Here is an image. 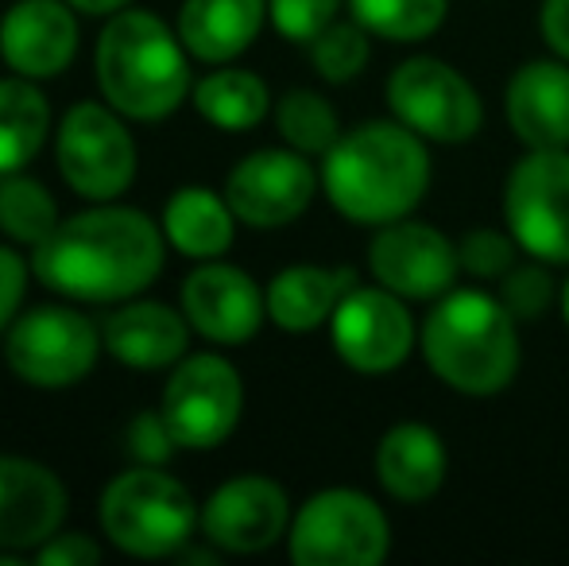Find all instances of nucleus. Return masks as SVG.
<instances>
[{
	"mask_svg": "<svg viewBox=\"0 0 569 566\" xmlns=\"http://www.w3.org/2000/svg\"><path fill=\"white\" fill-rule=\"evenodd\" d=\"M523 257L519 241L511 237V229H492V226H477L457 241V260H461V276L472 280H488L496 284L508 272L516 260Z\"/></svg>",
	"mask_w": 569,
	"mask_h": 566,
	"instance_id": "nucleus-32",
	"label": "nucleus"
},
{
	"mask_svg": "<svg viewBox=\"0 0 569 566\" xmlns=\"http://www.w3.org/2000/svg\"><path fill=\"white\" fill-rule=\"evenodd\" d=\"M190 330L187 315L159 299H124L117 302L113 315H106L101 322V341H106V354L113 361L128 365V369L156 373L171 369L187 357L190 349Z\"/></svg>",
	"mask_w": 569,
	"mask_h": 566,
	"instance_id": "nucleus-19",
	"label": "nucleus"
},
{
	"mask_svg": "<svg viewBox=\"0 0 569 566\" xmlns=\"http://www.w3.org/2000/svg\"><path fill=\"white\" fill-rule=\"evenodd\" d=\"M179 450H213L244 416V380L221 354H187L171 365L159 400Z\"/></svg>",
	"mask_w": 569,
	"mask_h": 566,
	"instance_id": "nucleus-11",
	"label": "nucleus"
},
{
	"mask_svg": "<svg viewBox=\"0 0 569 566\" xmlns=\"http://www.w3.org/2000/svg\"><path fill=\"white\" fill-rule=\"evenodd\" d=\"M167 237L136 206L90 202L31 249V276L74 302H124L159 280Z\"/></svg>",
	"mask_w": 569,
	"mask_h": 566,
	"instance_id": "nucleus-1",
	"label": "nucleus"
},
{
	"mask_svg": "<svg viewBox=\"0 0 569 566\" xmlns=\"http://www.w3.org/2000/svg\"><path fill=\"white\" fill-rule=\"evenodd\" d=\"M419 349L446 388L461 396H496L519 373V322L500 295L453 287L422 318Z\"/></svg>",
	"mask_w": 569,
	"mask_h": 566,
	"instance_id": "nucleus-4",
	"label": "nucleus"
},
{
	"mask_svg": "<svg viewBox=\"0 0 569 566\" xmlns=\"http://www.w3.org/2000/svg\"><path fill=\"white\" fill-rule=\"evenodd\" d=\"M550 268L555 265H547V260L527 257V260H516V265L496 280L500 284V291L496 295H500V302L508 307V315L516 318L519 326L547 318V310L562 299V291H558L555 272H550Z\"/></svg>",
	"mask_w": 569,
	"mask_h": 566,
	"instance_id": "nucleus-31",
	"label": "nucleus"
},
{
	"mask_svg": "<svg viewBox=\"0 0 569 566\" xmlns=\"http://www.w3.org/2000/svg\"><path fill=\"white\" fill-rule=\"evenodd\" d=\"M31 559L39 566H98L106 559L101 544L86 532H54L47 544H39L31 552Z\"/></svg>",
	"mask_w": 569,
	"mask_h": 566,
	"instance_id": "nucleus-35",
	"label": "nucleus"
},
{
	"mask_svg": "<svg viewBox=\"0 0 569 566\" xmlns=\"http://www.w3.org/2000/svg\"><path fill=\"white\" fill-rule=\"evenodd\" d=\"M101 326H93L74 307H31L16 315V322L4 330V361L23 385L62 393V388L82 385L98 365Z\"/></svg>",
	"mask_w": 569,
	"mask_h": 566,
	"instance_id": "nucleus-8",
	"label": "nucleus"
},
{
	"mask_svg": "<svg viewBox=\"0 0 569 566\" xmlns=\"http://www.w3.org/2000/svg\"><path fill=\"white\" fill-rule=\"evenodd\" d=\"M23 291H28V265H23V257L16 249L0 245V334L20 315Z\"/></svg>",
	"mask_w": 569,
	"mask_h": 566,
	"instance_id": "nucleus-36",
	"label": "nucleus"
},
{
	"mask_svg": "<svg viewBox=\"0 0 569 566\" xmlns=\"http://www.w3.org/2000/svg\"><path fill=\"white\" fill-rule=\"evenodd\" d=\"M360 280L352 268L326 265H291L271 276L263 287L268 295V318L287 334H310L318 326H330L333 310Z\"/></svg>",
	"mask_w": 569,
	"mask_h": 566,
	"instance_id": "nucleus-23",
	"label": "nucleus"
},
{
	"mask_svg": "<svg viewBox=\"0 0 569 566\" xmlns=\"http://www.w3.org/2000/svg\"><path fill=\"white\" fill-rule=\"evenodd\" d=\"M276 129L287 148L302 151L310 159H322L341 140L338 109L318 90H287L276 101Z\"/></svg>",
	"mask_w": 569,
	"mask_h": 566,
	"instance_id": "nucleus-29",
	"label": "nucleus"
},
{
	"mask_svg": "<svg viewBox=\"0 0 569 566\" xmlns=\"http://www.w3.org/2000/svg\"><path fill=\"white\" fill-rule=\"evenodd\" d=\"M268 23V0H182L179 39L190 59L226 67L240 59Z\"/></svg>",
	"mask_w": 569,
	"mask_h": 566,
	"instance_id": "nucleus-22",
	"label": "nucleus"
},
{
	"mask_svg": "<svg viewBox=\"0 0 569 566\" xmlns=\"http://www.w3.org/2000/svg\"><path fill=\"white\" fill-rule=\"evenodd\" d=\"M333 354L365 377L396 373L419 346V326L411 318V302L388 291L383 284H357L341 299L330 318Z\"/></svg>",
	"mask_w": 569,
	"mask_h": 566,
	"instance_id": "nucleus-12",
	"label": "nucleus"
},
{
	"mask_svg": "<svg viewBox=\"0 0 569 566\" xmlns=\"http://www.w3.org/2000/svg\"><path fill=\"white\" fill-rule=\"evenodd\" d=\"M503 109L523 148H569V62L558 54L523 62L511 75Z\"/></svg>",
	"mask_w": 569,
	"mask_h": 566,
	"instance_id": "nucleus-20",
	"label": "nucleus"
},
{
	"mask_svg": "<svg viewBox=\"0 0 569 566\" xmlns=\"http://www.w3.org/2000/svg\"><path fill=\"white\" fill-rule=\"evenodd\" d=\"M291 516L295 508L283 485L263 474H240L210 493L198 528L221 555H260L287 539Z\"/></svg>",
	"mask_w": 569,
	"mask_h": 566,
	"instance_id": "nucleus-15",
	"label": "nucleus"
},
{
	"mask_svg": "<svg viewBox=\"0 0 569 566\" xmlns=\"http://www.w3.org/2000/svg\"><path fill=\"white\" fill-rule=\"evenodd\" d=\"M124 121L128 117H120L106 98L74 101L59 117L54 163L62 182L86 202H117L136 182L140 151Z\"/></svg>",
	"mask_w": 569,
	"mask_h": 566,
	"instance_id": "nucleus-7",
	"label": "nucleus"
},
{
	"mask_svg": "<svg viewBox=\"0 0 569 566\" xmlns=\"http://www.w3.org/2000/svg\"><path fill=\"white\" fill-rule=\"evenodd\" d=\"M450 0H349V16L372 39L388 43H422L446 23Z\"/></svg>",
	"mask_w": 569,
	"mask_h": 566,
	"instance_id": "nucleus-28",
	"label": "nucleus"
},
{
	"mask_svg": "<svg viewBox=\"0 0 569 566\" xmlns=\"http://www.w3.org/2000/svg\"><path fill=\"white\" fill-rule=\"evenodd\" d=\"M70 8H78L82 16H113L120 8H128L132 0H67Z\"/></svg>",
	"mask_w": 569,
	"mask_h": 566,
	"instance_id": "nucleus-38",
	"label": "nucleus"
},
{
	"mask_svg": "<svg viewBox=\"0 0 569 566\" xmlns=\"http://www.w3.org/2000/svg\"><path fill=\"white\" fill-rule=\"evenodd\" d=\"M124 443L136 466H167L174 458V450H179L163 411H140V416H132V424L124 430Z\"/></svg>",
	"mask_w": 569,
	"mask_h": 566,
	"instance_id": "nucleus-34",
	"label": "nucleus"
},
{
	"mask_svg": "<svg viewBox=\"0 0 569 566\" xmlns=\"http://www.w3.org/2000/svg\"><path fill=\"white\" fill-rule=\"evenodd\" d=\"M98 90L128 121H167L194 90L190 51L179 28H167L148 8H120L106 16L93 51Z\"/></svg>",
	"mask_w": 569,
	"mask_h": 566,
	"instance_id": "nucleus-3",
	"label": "nucleus"
},
{
	"mask_svg": "<svg viewBox=\"0 0 569 566\" xmlns=\"http://www.w3.org/2000/svg\"><path fill=\"white\" fill-rule=\"evenodd\" d=\"M539 31H542V39H547L550 54L569 62V0H542Z\"/></svg>",
	"mask_w": 569,
	"mask_h": 566,
	"instance_id": "nucleus-37",
	"label": "nucleus"
},
{
	"mask_svg": "<svg viewBox=\"0 0 569 566\" xmlns=\"http://www.w3.org/2000/svg\"><path fill=\"white\" fill-rule=\"evenodd\" d=\"M368 59H372V31H365L357 20H333L322 36L310 43V62H315L318 78L330 86H345L352 78L365 75Z\"/></svg>",
	"mask_w": 569,
	"mask_h": 566,
	"instance_id": "nucleus-30",
	"label": "nucleus"
},
{
	"mask_svg": "<svg viewBox=\"0 0 569 566\" xmlns=\"http://www.w3.org/2000/svg\"><path fill=\"white\" fill-rule=\"evenodd\" d=\"M51 137V101L39 82L0 78V175L23 171Z\"/></svg>",
	"mask_w": 569,
	"mask_h": 566,
	"instance_id": "nucleus-25",
	"label": "nucleus"
},
{
	"mask_svg": "<svg viewBox=\"0 0 569 566\" xmlns=\"http://www.w3.org/2000/svg\"><path fill=\"white\" fill-rule=\"evenodd\" d=\"M67 505V485L51 466L0 454V552H36L62 532Z\"/></svg>",
	"mask_w": 569,
	"mask_h": 566,
	"instance_id": "nucleus-18",
	"label": "nucleus"
},
{
	"mask_svg": "<svg viewBox=\"0 0 569 566\" xmlns=\"http://www.w3.org/2000/svg\"><path fill=\"white\" fill-rule=\"evenodd\" d=\"M503 226L523 257L569 265V148H527L503 182Z\"/></svg>",
	"mask_w": 569,
	"mask_h": 566,
	"instance_id": "nucleus-9",
	"label": "nucleus"
},
{
	"mask_svg": "<svg viewBox=\"0 0 569 566\" xmlns=\"http://www.w3.org/2000/svg\"><path fill=\"white\" fill-rule=\"evenodd\" d=\"M376 481L391 500L403 505H427L450 474V450L446 438L427 424H396L376 443Z\"/></svg>",
	"mask_w": 569,
	"mask_h": 566,
	"instance_id": "nucleus-21",
	"label": "nucleus"
},
{
	"mask_svg": "<svg viewBox=\"0 0 569 566\" xmlns=\"http://www.w3.org/2000/svg\"><path fill=\"white\" fill-rule=\"evenodd\" d=\"M388 106L399 125L427 143H469L485 125L477 86L435 54H415L391 70Z\"/></svg>",
	"mask_w": 569,
	"mask_h": 566,
	"instance_id": "nucleus-10",
	"label": "nucleus"
},
{
	"mask_svg": "<svg viewBox=\"0 0 569 566\" xmlns=\"http://www.w3.org/2000/svg\"><path fill=\"white\" fill-rule=\"evenodd\" d=\"M391 552L388 513L360 489H322L291 516L295 566H380Z\"/></svg>",
	"mask_w": 569,
	"mask_h": 566,
	"instance_id": "nucleus-6",
	"label": "nucleus"
},
{
	"mask_svg": "<svg viewBox=\"0 0 569 566\" xmlns=\"http://www.w3.org/2000/svg\"><path fill=\"white\" fill-rule=\"evenodd\" d=\"M368 272L407 302H435L453 291L461 276L457 241L419 218L388 221V226H376V237L368 245Z\"/></svg>",
	"mask_w": 569,
	"mask_h": 566,
	"instance_id": "nucleus-14",
	"label": "nucleus"
},
{
	"mask_svg": "<svg viewBox=\"0 0 569 566\" xmlns=\"http://www.w3.org/2000/svg\"><path fill=\"white\" fill-rule=\"evenodd\" d=\"M345 4L349 0H268V20L283 39L310 47L338 20Z\"/></svg>",
	"mask_w": 569,
	"mask_h": 566,
	"instance_id": "nucleus-33",
	"label": "nucleus"
},
{
	"mask_svg": "<svg viewBox=\"0 0 569 566\" xmlns=\"http://www.w3.org/2000/svg\"><path fill=\"white\" fill-rule=\"evenodd\" d=\"M182 315L213 346H244L268 322V295L237 265L226 260H198L194 272L182 280Z\"/></svg>",
	"mask_w": 569,
	"mask_h": 566,
	"instance_id": "nucleus-16",
	"label": "nucleus"
},
{
	"mask_svg": "<svg viewBox=\"0 0 569 566\" xmlns=\"http://www.w3.org/2000/svg\"><path fill=\"white\" fill-rule=\"evenodd\" d=\"M322 195L357 226L411 218L430 190V151L419 132L391 121H365L341 132L322 156Z\"/></svg>",
	"mask_w": 569,
	"mask_h": 566,
	"instance_id": "nucleus-2",
	"label": "nucleus"
},
{
	"mask_svg": "<svg viewBox=\"0 0 569 566\" xmlns=\"http://www.w3.org/2000/svg\"><path fill=\"white\" fill-rule=\"evenodd\" d=\"M78 8L67 0H16L0 16V59L12 75L51 82L78 54Z\"/></svg>",
	"mask_w": 569,
	"mask_h": 566,
	"instance_id": "nucleus-17",
	"label": "nucleus"
},
{
	"mask_svg": "<svg viewBox=\"0 0 569 566\" xmlns=\"http://www.w3.org/2000/svg\"><path fill=\"white\" fill-rule=\"evenodd\" d=\"M190 106L198 109L202 121H210L221 132H248L271 113V90L260 75L237 67L210 70L198 78L190 90Z\"/></svg>",
	"mask_w": 569,
	"mask_h": 566,
	"instance_id": "nucleus-26",
	"label": "nucleus"
},
{
	"mask_svg": "<svg viewBox=\"0 0 569 566\" xmlns=\"http://www.w3.org/2000/svg\"><path fill=\"white\" fill-rule=\"evenodd\" d=\"M322 190V175L310 156L295 148H260L244 156L226 179V198L240 226L248 229H283L310 210Z\"/></svg>",
	"mask_w": 569,
	"mask_h": 566,
	"instance_id": "nucleus-13",
	"label": "nucleus"
},
{
	"mask_svg": "<svg viewBox=\"0 0 569 566\" xmlns=\"http://www.w3.org/2000/svg\"><path fill=\"white\" fill-rule=\"evenodd\" d=\"M558 307H562V318H566V326H569V280L562 287V299H558Z\"/></svg>",
	"mask_w": 569,
	"mask_h": 566,
	"instance_id": "nucleus-39",
	"label": "nucleus"
},
{
	"mask_svg": "<svg viewBox=\"0 0 569 566\" xmlns=\"http://www.w3.org/2000/svg\"><path fill=\"white\" fill-rule=\"evenodd\" d=\"M106 539L132 559H174L194 539L202 508L163 466H132L98 500Z\"/></svg>",
	"mask_w": 569,
	"mask_h": 566,
	"instance_id": "nucleus-5",
	"label": "nucleus"
},
{
	"mask_svg": "<svg viewBox=\"0 0 569 566\" xmlns=\"http://www.w3.org/2000/svg\"><path fill=\"white\" fill-rule=\"evenodd\" d=\"M59 202L39 179L23 171L0 175V234L12 245H43L59 226Z\"/></svg>",
	"mask_w": 569,
	"mask_h": 566,
	"instance_id": "nucleus-27",
	"label": "nucleus"
},
{
	"mask_svg": "<svg viewBox=\"0 0 569 566\" xmlns=\"http://www.w3.org/2000/svg\"><path fill=\"white\" fill-rule=\"evenodd\" d=\"M163 237L171 249L190 260H218L232 249L237 237V214H232L226 190L210 187H179L163 206Z\"/></svg>",
	"mask_w": 569,
	"mask_h": 566,
	"instance_id": "nucleus-24",
	"label": "nucleus"
}]
</instances>
